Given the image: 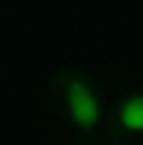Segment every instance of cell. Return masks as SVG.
I'll list each match as a JSON object with an SVG mask.
<instances>
[{
	"label": "cell",
	"mask_w": 143,
	"mask_h": 145,
	"mask_svg": "<svg viewBox=\"0 0 143 145\" xmlns=\"http://www.w3.org/2000/svg\"><path fill=\"white\" fill-rule=\"evenodd\" d=\"M45 103L62 126L73 128L76 140L98 134L107 126V106L98 84L79 67H59L45 84Z\"/></svg>",
	"instance_id": "cell-1"
},
{
	"label": "cell",
	"mask_w": 143,
	"mask_h": 145,
	"mask_svg": "<svg viewBox=\"0 0 143 145\" xmlns=\"http://www.w3.org/2000/svg\"><path fill=\"white\" fill-rule=\"evenodd\" d=\"M109 145H143V92L124 95L107 112Z\"/></svg>",
	"instance_id": "cell-2"
}]
</instances>
